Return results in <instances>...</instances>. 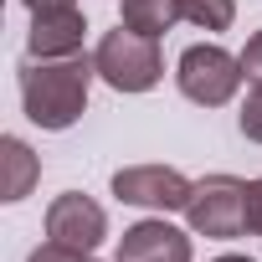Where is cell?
<instances>
[{"mask_svg":"<svg viewBox=\"0 0 262 262\" xmlns=\"http://www.w3.org/2000/svg\"><path fill=\"white\" fill-rule=\"evenodd\" d=\"M242 77H247V72H242V57H231V52L216 47V41H195V47H185L180 62H175L180 93H185L190 103H201V108L231 103L236 88H242Z\"/></svg>","mask_w":262,"mask_h":262,"instance_id":"cell-4","label":"cell"},{"mask_svg":"<svg viewBox=\"0 0 262 262\" xmlns=\"http://www.w3.org/2000/svg\"><path fill=\"white\" fill-rule=\"evenodd\" d=\"M93 57L72 52V57H52V62H36L26 57L21 62V108L36 128H52V134H62V128H72L88 108V93H93Z\"/></svg>","mask_w":262,"mask_h":262,"instance_id":"cell-1","label":"cell"},{"mask_svg":"<svg viewBox=\"0 0 262 262\" xmlns=\"http://www.w3.org/2000/svg\"><path fill=\"white\" fill-rule=\"evenodd\" d=\"M252 231L262 236V180H252Z\"/></svg>","mask_w":262,"mask_h":262,"instance_id":"cell-16","label":"cell"},{"mask_svg":"<svg viewBox=\"0 0 262 262\" xmlns=\"http://www.w3.org/2000/svg\"><path fill=\"white\" fill-rule=\"evenodd\" d=\"M242 72H247L252 82H262V31L247 36V47H242Z\"/></svg>","mask_w":262,"mask_h":262,"instance_id":"cell-14","label":"cell"},{"mask_svg":"<svg viewBox=\"0 0 262 262\" xmlns=\"http://www.w3.org/2000/svg\"><path fill=\"white\" fill-rule=\"evenodd\" d=\"M216 262H257V257H236V252H226V257H216Z\"/></svg>","mask_w":262,"mask_h":262,"instance_id":"cell-17","label":"cell"},{"mask_svg":"<svg viewBox=\"0 0 262 262\" xmlns=\"http://www.w3.org/2000/svg\"><path fill=\"white\" fill-rule=\"evenodd\" d=\"M180 16L201 31H231L236 21V0H180Z\"/></svg>","mask_w":262,"mask_h":262,"instance_id":"cell-11","label":"cell"},{"mask_svg":"<svg viewBox=\"0 0 262 262\" xmlns=\"http://www.w3.org/2000/svg\"><path fill=\"white\" fill-rule=\"evenodd\" d=\"M236 123H242V134H247L252 144H262V82H252V93H247V103H242Z\"/></svg>","mask_w":262,"mask_h":262,"instance_id":"cell-12","label":"cell"},{"mask_svg":"<svg viewBox=\"0 0 262 262\" xmlns=\"http://www.w3.org/2000/svg\"><path fill=\"white\" fill-rule=\"evenodd\" d=\"M26 262H98L93 252H77V247H62V242H41Z\"/></svg>","mask_w":262,"mask_h":262,"instance_id":"cell-13","label":"cell"},{"mask_svg":"<svg viewBox=\"0 0 262 262\" xmlns=\"http://www.w3.org/2000/svg\"><path fill=\"white\" fill-rule=\"evenodd\" d=\"M185 221L195 236H216V242L247 236L252 231V180H236V175L195 180V190L185 201Z\"/></svg>","mask_w":262,"mask_h":262,"instance_id":"cell-3","label":"cell"},{"mask_svg":"<svg viewBox=\"0 0 262 262\" xmlns=\"http://www.w3.org/2000/svg\"><path fill=\"white\" fill-rule=\"evenodd\" d=\"M0 165H6V185H0V201H26L36 175H41V160L31 155L26 139H0Z\"/></svg>","mask_w":262,"mask_h":262,"instance_id":"cell-9","label":"cell"},{"mask_svg":"<svg viewBox=\"0 0 262 262\" xmlns=\"http://www.w3.org/2000/svg\"><path fill=\"white\" fill-rule=\"evenodd\" d=\"M180 16V0H123V26H134L144 36H165Z\"/></svg>","mask_w":262,"mask_h":262,"instance_id":"cell-10","label":"cell"},{"mask_svg":"<svg viewBox=\"0 0 262 262\" xmlns=\"http://www.w3.org/2000/svg\"><path fill=\"white\" fill-rule=\"evenodd\" d=\"M21 6L36 16V11H67V6H77V0H21Z\"/></svg>","mask_w":262,"mask_h":262,"instance_id":"cell-15","label":"cell"},{"mask_svg":"<svg viewBox=\"0 0 262 262\" xmlns=\"http://www.w3.org/2000/svg\"><path fill=\"white\" fill-rule=\"evenodd\" d=\"M82 36H88V16L77 6H67V11H36L31 31H26V52L36 62L72 57V52H82Z\"/></svg>","mask_w":262,"mask_h":262,"instance_id":"cell-8","label":"cell"},{"mask_svg":"<svg viewBox=\"0 0 262 262\" xmlns=\"http://www.w3.org/2000/svg\"><path fill=\"white\" fill-rule=\"evenodd\" d=\"M93 67L113 93H149L165 77V52H160V36H144L118 21V31H108L98 41Z\"/></svg>","mask_w":262,"mask_h":262,"instance_id":"cell-2","label":"cell"},{"mask_svg":"<svg viewBox=\"0 0 262 262\" xmlns=\"http://www.w3.org/2000/svg\"><path fill=\"white\" fill-rule=\"evenodd\" d=\"M118 262H195L190 236L170 221H134L118 236Z\"/></svg>","mask_w":262,"mask_h":262,"instance_id":"cell-7","label":"cell"},{"mask_svg":"<svg viewBox=\"0 0 262 262\" xmlns=\"http://www.w3.org/2000/svg\"><path fill=\"white\" fill-rule=\"evenodd\" d=\"M108 236V211L98 201H88L82 190H67L47 206V242L77 247V252H98Z\"/></svg>","mask_w":262,"mask_h":262,"instance_id":"cell-6","label":"cell"},{"mask_svg":"<svg viewBox=\"0 0 262 262\" xmlns=\"http://www.w3.org/2000/svg\"><path fill=\"white\" fill-rule=\"evenodd\" d=\"M190 190L195 185L175 165H128L113 175V195L123 206H144V211H185Z\"/></svg>","mask_w":262,"mask_h":262,"instance_id":"cell-5","label":"cell"}]
</instances>
